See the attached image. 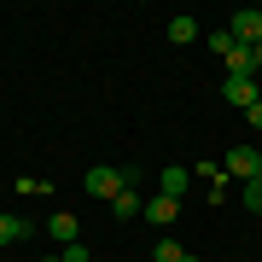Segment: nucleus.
I'll return each mask as SVG.
<instances>
[{
  "instance_id": "5",
  "label": "nucleus",
  "mask_w": 262,
  "mask_h": 262,
  "mask_svg": "<svg viewBox=\"0 0 262 262\" xmlns=\"http://www.w3.org/2000/svg\"><path fill=\"white\" fill-rule=\"evenodd\" d=\"M88 192H94V198H117L122 192V175H117V169H88Z\"/></svg>"
},
{
  "instance_id": "20",
  "label": "nucleus",
  "mask_w": 262,
  "mask_h": 262,
  "mask_svg": "<svg viewBox=\"0 0 262 262\" xmlns=\"http://www.w3.org/2000/svg\"><path fill=\"white\" fill-rule=\"evenodd\" d=\"M256 158H262V146H256Z\"/></svg>"
},
{
  "instance_id": "14",
  "label": "nucleus",
  "mask_w": 262,
  "mask_h": 262,
  "mask_svg": "<svg viewBox=\"0 0 262 262\" xmlns=\"http://www.w3.org/2000/svg\"><path fill=\"white\" fill-rule=\"evenodd\" d=\"M245 210H256V215H262V169L245 181Z\"/></svg>"
},
{
  "instance_id": "10",
  "label": "nucleus",
  "mask_w": 262,
  "mask_h": 262,
  "mask_svg": "<svg viewBox=\"0 0 262 262\" xmlns=\"http://www.w3.org/2000/svg\"><path fill=\"white\" fill-rule=\"evenodd\" d=\"M18 239H29V222L24 215H0V245H18Z\"/></svg>"
},
{
  "instance_id": "17",
  "label": "nucleus",
  "mask_w": 262,
  "mask_h": 262,
  "mask_svg": "<svg viewBox=\"0 0 262 262\" xmlns=\"http://www.w3.org/2000/svg\"><path fill=\"white\" fill-rule=\"evenodd\" d=\"M251 58H256V70H262V41H256V47H251Z\"/></svg>"
},
{
  "instance_id": "11",
  "label": "nucleus",
  "mask_w": 262,
  "mask_h": 262,
  "mask_svg": "<svg viewBox=\"0 0 262 262\" xmlns=\"http://www.w3.org/2000/svg\"><path fill=\"white\" fill-rule=\"evenodd\" d=\"M169 41H175V47L198 41V18H169Z\"/></svg>"
},
{
  "instance_id": "16",
  "label": "nucleus",
  "mask_w": 262,
  "mask_h": 262,
  "mask_svg": "<svg viewBox=\"0 0 262 262\" xmlns=\"http://www.w3.org/2000/svg\"><path fill=\"white\" fill-rule=\"evenodd\" d=\"M245 122H251V128H256V134H262V99H256V105H251V111H245Z\"/></svg>"
},
{
  "instance_id": "19",
  "label": "nucleus",
  "mask_w": 262,
  "mask_h": 262,
  "mask_svg": "<svg viewBox=\"0 0 262 262\" xmlns=\"http://www.w3.org/2000/svg\"><path fill=\"white\" fill-rule=\"evenodd\" d=\"M181 262H198V256H181Z\"/></svg>"
},
{
  "instance_id": "15",
  "label": "nucleus",
  "mask_w": 262,
  "mask_h": 262,
  "mask_svg": "<svg viewBox=\"0 0 262 262\" xmlns=\"http://www.w3.org/2000/svg\"><path fill=\"white\" fill-rule=\"evenodd\" d=\"M58 256H64V262H88V251H82V239H76V245H64V251H58Z\"/></svg>"
},
{
  "instance_id": "18",
  "label": "nucleus",
  "mask_w": 262,
  "mask_h": 262,
  "mask_svg": "<svg viewBox=\"0 0 262 262\" xmlns=\"http://www.w3.org/2000/svg\"><path fill=\"white\" fill-rule=\"evenodd\" d=\"M41 262H64V256H41Z\"/></svg>"
},
{
  "instance_id": "7",
  "label": "nucleus",
  "mask_w": 262,
  "mask_h": 262,
  "mask_svg": "<svg viewBox=\"0 0 262 262\" xmlns=\"http://www.w3.org/2000/svg\"><path fill=\"white\" fill-rule=\"evenodd\" d=\"M47 233H53L58 245H76V239H82V227H76L70 210H53V215H47Z\"/></svg>"
},
{
  "instance_id": "8",
  "label": "nucleus",
  "mask_w": 262,
  "mask_h": 262,
  "mask_svg": "<svg viewBox=\"0 0 262 262\" xmlns=\"http://www.w3.org/2000/svg\"><path fill=\"white\" fill-rule=\"evenodd\" d=\"M187 187H192V169H187V163H169V169H163V198H181Z\"/></svg>"
},
{
  "instance_id": "13",
  "label": "nucleus",
  "mask_w": 262,
  "mask_h": 262,
  "mask_svg": "<svg viewBox=\"0 0 262 262\" xmlns=\"http://www.w3.org/2000/svg\"><path fill=\"white\" fill-rule=\"evenodd\" d=\"M181 256H187V251H181L175 239H158V245H151V262H181Z\"/></svg>"
},
{
  "instance_id": "6",
  "label": "nucleus",
  "mask_w": 262,
  "mask_h": 262,
  "mask_svg": "<svg viewBox=\"0 0 262 262\" xmlns=\"http://www.w3.org/2000/svg\"><path fill=\"white\" fill-rule=\"evenodd\" d=\"M111 215H117V222H134V215H146V198L134 192V187H122V192L111 198Z\"/></svg>"
},
{
  "instance_id": "4",
  "label": "nucleus",
  "mask_w": 262,
  "mask_h": 262,
  "mask_svg": "<svg viewBox=\"0 0 262 262\" xmlns=\"http://www.w3.org/2000/svg\"><path fill=\"white\" fill-rule=\"evenodd\" d=\"M175 215H181V198H163V192L146 198V222L151 227H175Z\"/></svg>"
},
{
  "instance_id": "3",
  "label": "nucleus",
  "mask_w": 262,
  "mask_h": 262,
  "mask_svg": "<svg viewBox=\"0 0 262 262\" xmlns=\"http://www.w3.org/2000/svg\"><path fill=\"white\" fill-rule=\"evenodd\" d=\"M256 169H262L256 146H233V151H227V175H233V181H251Z\"/></svg>"
},
{
  "instance_id": "1",
  "label": "nucleus",
  "mask_w": 262,
  "mask_h": 262,
  "mask_svg": "<svg viewBox=\"0 0 262 262\" xmlns=\"http://www.w3.org/2000/svg\"><path fill=\"white\" fill-rule=\"evenodd\" d=\"M227 29H233L239 47H256V41H262V12L245 6V12H233V18H227Z\"/></svg>"
},
{
  "instance_id": "9",
  "label": "nucleus",
  "mask_w": 262,
  "mask_h": 262,
  "mask_svg": "<svg viewBox=\"0 0 262 262\" xmlns=\"http://www.w3.org/2000/svg\"><path fill=\"white\" fill-rule=\"evenodd\" d=\"M210 53H215V58H233V53H239V41H233V29H227V24L210 29Z\"/></svg>"
},
{
  "instance_id": "2",
  "label": "nucleus",
  "mask_w": 262,
  "mask_h": 262,
  "mask_svg": "<svg viewBox=\"0 0 262 262\" xmlns=\"http://www.w3.org/2000/svg\"><path fill=\"white\" fill-rule=\"evenodd\" d=\"M222 99L239 105V111H251V105L262 99V94H256V76H227V82H222Z\"/></svg>"
},
{
  "instance_id": "12",
  "label": "nucleus",
  "mask_w": 262,
  "mask_h": 262,
  "mask_svg": "<svg viewBox=\"0 0 262 262\" xmlns=\"http://www.w3.org/2000/svg\"><path fill=\"white\" fill-rule=\"evenodd\" d=\"M227 76H256V58H251V47H239L233 58H227Z\"/></svg>"
}]
</instances>
